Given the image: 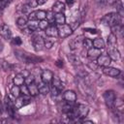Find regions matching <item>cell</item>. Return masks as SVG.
Instances as JSON below:
<instances>
[{
    "label": "cell",
    "instance_id": "6da1fadb",
    "mask_svg": "<svg viewBox=\"0 0 124 124\" xmlns=\"http://www.w3.org/2000/svg\"><path fill=\"white\" fill-rule=\"evenodd\" d=\"M15 56L20 62H23V63H38V62L43 61L41 57H38L36 55H33L31 53H28L26 51L19 50V49L15 50Z\"/></svg>",
    "mask_w": 124,
    "mask_h": 124
},
{
    "label": "cell",
    "instance_id": "7a4b0ae2",
    "mask_svg": "<svg viewBox=\"0 0 124 124\" xmlns=\"http://www.w3.org/2000/svg\"><path fill=\"white\" fill-rule=\"evenodd\" d=\"M101 22L105 26L112 27L116 24L121 23V16L118 13H109V14H107L106 16H104L102 17Z\"/></svg>",
    "mask_w": 124,
    "mask_h": 124
},
{
    "label": "cell",
    "instance_id": "3957f363",
    "mask_svg": "<svg viewBox=\"0 0 124 124\" xmlns=\"http://www.w3.org/2000/svg\"><path fill=\"white\" fill-rule=\"evenodd\" d=\"M30 102H31V98L28 95H23L22 94L21 96L19 95L18 97L16 98V101L14 103V106H15V108L16 109H19L22 107L28 105Z\"/></svg>",
    "mask_w": 124,
    "mask_h": 124
},
{
    "label": "cell",
    "instance_id": "277c9868",
    "mask_svg": "<svg viewBox=\"0 0 124 124\" xmlns=\"http://www.w3.org/2000/svg\"><path fill=\"white\" fill-rule=\"evenodd\" d=\"M104 100H105V103L107 105L108 108H112L113 106V103H114V100L116 99V95L114 93L113 90H107L105 93H104Z\"/></svg>",
    "mask_w": 124,
    "mask_h": 124
},
{
    "label": "cell",
    "instance_id": "5b68a950",
    "mask_svg": "<svg viewBox=\"0 0 124 124\" xmlns=\"http://www.w3.org/2000/svg\"><path fill=\"white\" fill-rule=\"evenodd\" d=\"M57 30H58V36L61 38H67L73 33V29L71 28V26L65 23L58 25Z\"/></svg>",
    "mask_w": 124,
    "mask_h": 124
},
{
    "label": "cell",
    "instance_id": "8992f818",
    "mask_svg": "<svg viewBox=\"0 0 124 124\" xmlns=\"http://www.w3.org/2000/svg\"><path fill=\"white\" fill-rule=\"evenodd\" d=\"M32 44L36 51H41L45 46V40L41 36L36 35L32 38Z\"/></svg>",
    "mask_w": 124,
    "mask_h": 124
},
{
    "label": "cell",
    "instance_id": "52a82bcc",
    "mask_svg": "<svg viewBox=\"0 0 124 124\" xmlns=\"http://www.w3.org/2000/svg\"><path fill=\"white\" fill-rule=\"evenodd\" d=\"M103 73L106 75V76H108V77H111V78H117L120 74H121V71L117 68H113V67H104L103 69Z\"/></svg>",
    "mask_w": 124,
    "mask_h": 124
},
{
    "label": "cell",
    "instance_id": "ba28073f",
    "mask_svg": "<svg viewBox=\"0 0 124 124\" xmlns=\"http://www.w3.org/2000/svg\"><path fill=\"white\" fill-rule=\"evenodd\" d=\"M0 36L3 39H5V40H10L12 38L11 28L7 24H5V23H3V24L0 25Z\"/></svg>",
    "mask_w": 124,
    "mask_h": 124
},
{
    "label": "cell",
    "instance_id": "9c48e42d",
    "mask_svg": "<svg viewBox=\"0 0 124 124\" xmlns=\"http://www.w3.org/2000/svg\"><path fill=\"white\" fill-rule=\"evenodd\" d=\"M111 62V59L109 58L108 55L107 54H100L97 57V65L98 66H102V67H108L109 66Z\"/></svg>",
    "mask_w": 124,
    "mask_h": 124
},
{
    "label": "cell",
    "instance_id": "30bf717a",
    "mask_svg": "<svg viewBox=\"0 0 124 124\" xmlns=\"http://www.w3.org/2000/svg\"><path fill=\"white\" fill-rule=\"evenodd\" d=\"M63 99L66 101V103L74 104L77 100V94L73 90H67L63 93Z\"/></svg>",
    "mask_w": 124,
    "mask_h": 124
},
{
    "label": "cell",
    "instance_id": "8fae6325",
    "mask_svg": "<svg viewBox=\"0 0 124 124\" xmlns=\"http://www.w3.org/2000/svg\"><path fill=\"white\" fill-rule=\"evenodd\" d=\"M52 78H53V74H52V72L50 70L46 69L41 74V78H42V81L44 83H47L48 84L49 82H51Z\"/></svg>",
    "mask_w": 124,
    "mask_h": 124
},
{
    "label": "cell",
    "instance_id": "7c38bea8",
    "mask_svg": "<svg viewBox=\"0 0 124 124\" xmlns=\"http://www.w3.org/2000/svg\"><path fill=\"white\" fill-rule=\"evenodd\" d=\"M108 56L111 60H114V61H117L120 59L121 57V54L119 52V50L114 47V46H110V48L108 50Z\"/></svg>",
    "mask_w": 124,
    "mask_h": 124
},
{
    "label": "cell",
    "instance_id": "4fadbf2b",
    "mask_svg": "<svg viewBox=\"0 0 124 124\" xmlns=\"http://www.w3.org/2000/svg\"><path fill=\"white\" fill-rule=\"evenodd\" d=\"M65 10H66L65 4L61 1H56L52 6V12L54 14H60V13L63 14L65 12Z\"/></svg>",
    "mask_w": 124,
    "mask_h": 124
},
{
    "label": "cell",
    "instance_id": "5bb4252c",
    "mask_svg": "<svg viewBox=\"0 0 124 124\" xmlns=\"http://www.w3.org/2000/svg\"><path fill=\"white\" fill-rule=\"evenodd\" d=\"M46 36L48 37H51V38H55L58 36V30H57V27L53 24L51 25H48L47 28L46 29Z\"/></svg>",
    "mask_w": 124,
    "mask_h": 124
},
{
    "label": "cell",
    "instance_id": "9a60e30c",
    "mask_svg": "<svg viewBox=\"0 0 124 124\" xmlns=\"http://www.w3.org/2000/svg\"><path fill=\"white\" fill-rule=\"evenodd\" d=\"M100 54H102L101 49H98V48H96V47H94V46L90 47V48L87 50V55H88V57H89L90 59H97V57H98Z\"/></svg>",
    "mask_w": 124,
    "mask_h": 124
},
{
    "label": "cell",
    "instance_id": "2e32d148",
    "mask_svg": "<svg viewBox=\"0 0 124 124\" xmlns=\"http://www.w3.org/2000/svg\"><path fill=\"white\" fill-rule=\"evenodd\" d=\"M82 40L83 39H81V37L79 36V37H77V38H75V39H73L70 43H69V46H70V48L71 49H77L80 45H82Z\"/></svg>",
    "mask_w": 124,
    "mask_h": 124
},
{
    "label": "cell",
    "instance_id": "e0dca14e",
    "mask_svg": "<svg viewBox=\"0 0 124 124\" xmlns=\"http://www.w3.org/2000/svg\"><path fill=\"white\" fill-rule=\"evenodd\" d=\"M51 82H52V86L55 87L56 89H58L60 92L64 89V85H63V82L61 81V79L58 78V77H53L52 79H51Z\"/></svg>",
    "mask_w": 124,
    "mask_h": 124
},
{
    "label": "cell",
    "instance_id": "ac0fdd59",
    "mask_svg": "<svg viewBox=\"0 0 124 124\" xmlns=\"http://www.w3.org/2000/svg\"><path fill=\"white\" fill-rule=\"evenodd\" d=\"M13 65L10 64L8 61H6L5 59H2L0 58V70L4 71V72H9V71H12L13 70Z\"/></svg>",
    "mask_w": 124,
    "mask_h": 124
},
{
    "label": "cell",
    "instance_id": "d6986e66",
    "mask_svg": "<svg viewBox=\"0 0 124 124\" xmlns=\"http://www.w3.org/2000/svg\"><path fill=\"white\" fill-rule=\"evenodd\" d=\"M24 80H25V77H24L23 74H20V73L16 74L13 78V81H14L15 85H17V86L22 85L24 83Z\"/></svg>",
    "mask_w": 124,
    "mask_h": 124
},
{
    "label": "cell",
    "instance_id": "ffe728a7",
    "mask_svg": "<svg viewBox=\"0 0 124 124\" xmlns=\"http://www.w3.org/2000/svg\"><path fill=\"white\" fill-rule=\"evenodd\" d=\"M111 28V33L114 34L116 37L119 36V37H123V26L121 24H116Z\"/></svg>",
    "mask_w": 124,
    "mask_h": 124
},
{
    "label": "cell",
    "instance_id": "44dd1931",
    "mask_svg": "<svg viewBox=\"0 0 124 124\" xmlns=\"http://www.w3.org/2000/svg\"><path fill=\"white\" fill-rule=\"evenodd\" d=\"M92 44H93V46L98 48V49H103V48L106 47V44H105V42L102 38L95 39L94 41H92Z\"/></svg>",
    "mask_w": 124,
    "mask_h": 124
},
{
    "label": "cell",
    "instance_id": "7402d4cb",
    "mask_svg": "<svg viewBox=\"0 0 124 124\" xmlns=\"http://www.w3.org/2000/svg\"><path fill=\"white\" fill-rule=\"evenodd\" d=\"M68 59L71 62V64H73L74 66H81V61L78 55L70 54V55H68Z\"/></svg>",
    "mask_w": 124,
    "mask_h": 124
},
{
    "label": "cell",
    "instance_id": "603a6c76",
    "mask_svg": "<svg viewBox=\"0 0 124 124\" xmlns=\"http://www.w3.org/2000/svg\"><path fill=\"white\" fill-rule=\"evenodd\" d=\"M54 21H55V23L58 24V25L64 24L65 21H66V17H65V16H64V14H62V13H60V14H55Z\"/></svg>",
    "mask_w": 124,
    "mask_h": 124
},
{
    "label": "cell",
    "instance_id": "cb8c5ba5",
    "mask_svg": "<svg viewBox=\"0 0 124 124\" xmlns=\"http://www.w3.org/2000/svg\"><path fill=\"white\" fill-rule=\"evenodd\" d=\"M27 86H28V90H29L30 96H36V95L39 94V88H38V86L36 85L35 82H33V83H31V84H29Z\"/></svg>",
    "mask_w": 124,
    "mask_h": 124
},
{
    "label": "cell",
    "instance_id": "d4e9b609",
    "mask_svg": "<svg viewBox=\"0 0 124 124\" xmlns=\"http://www.w3.org/2000/svg\"><path fill=\"white\" fill-rule=\"evenodd\" d=\"M108 44L109 46H115L117 44V37L114 34L110 33L108 37Z\"/></svg>",
    "mask_w": 124,
    "mask_h": 124
},
{
    "label": "cell",
    "instance_id": "484cf974",
    "mask_svg": "<svg viewBox=\"0 0 124 124\" xmlns=\"http://www.w3.org/2000/svg\"><path fill=\"white\" fill-rule=\"evenodd\" d=\"M27 28L31 32H34L39 28V23L36 22V20H29V22H27Z\"/></svg>",
    "mask_w": 124,
    "mask_h": 124
},
{
    "label": "cell",
    "instance_id": "4316f807",
    "mask_svg": "<svg viewBox=\"0 0 124 124\" xmlns=\"http://www.w3.org/2000/svg\"><path fill=\"white\" fill-rule=\"evenodd\" d=\"M38 88H39V92H40L41 94H43V95H46V94H48L49 91H50V88H49V86L47 85V83L41 84Z\"/></svg>",
    "mask_w": 124,
    "mask_h": 124
},
{
    "label": "cell",
    "instance_id": "83f0119b",
    "mask_svg": "<svg viewBox=\"0 0 124 124\" xmlns=\"http://www.w3.org/2000/svg\"><path fill=\"white\" fill-rule=\"evenodd\" d=\"M113 6L115 7L117 13L122 16V15H123V4H122L121 0H116V1L113 3Z\"/></svg>",
    "mask_w": 124,
    "mask_h": 124
},
{
    "label": "cell",
    "instance_id": "f1b7e54d",
    "mask_svg": "<svg viewBox=\"0 0 124 124\" xmlns=\"http://www.w3.org/2000/svg\"><path fill=\"white\" fill-rule=\"evenodd\" d=\"M30 9L31 8L28 5H26V4H20L17 7V12L20 13V14H27L30 11Z\"/></svg>",
    "mask_w": 124,
    "mask_h": 124
},
{
    "label": "cell",
    "instance_id": "f546056e",
    "mask_svg": "<svg viewBox=\"0 0 124 124\" xmlns=\"http://www.w3.org/2000/svg\"><path fill=\"white\" fill-rule=\"evenodd\" d=\"M16 24H17V26L20 27V28L26 27V26H27V20H26L25 17L20 16V17H18V18L16 19Z\"/></svg>",
    "mask_w": 124,
    "mask_h": 124
},
{
    "label": "cell",
    "instance_id": "4dcf8cb0",
    "mask_svg": "<svg viewBox=\"0 0 124 124\" xmlns=\"http://www.w3.org/2000/svg\"><path fill=\"white\" fill-rule=\"evenodd\" d=\"M11 94H12V96L15 97V98L18 97V96L20 95V89H19V86H17V85H14V86L11 88Z\"/></svg>",
    "mask_w": 124,
    "mask_h": 124
},
{
    "label": "cell",
    "instance_id": "1f68e13d",
    "mask_svg": "<svg viewBox=\"0 0 124 124\" xmlns=\"http://www.w3.org/2000/svg\"><path fill=\"white\" fill-rule=\"evenodd\" d=\"M46 16V11H43V10L36 11V18H37L38 20L45 19Z\"/></svg>",
    "mask_w": 124,
    "mask_h": 124
},
{
    "label": "cell",
    "instance_id": "d6a6232c",
    "mask_svg": "<svg viewBox=\"0 0 124 124\" xmlns=\"http://www.w3.org/2000/svg\"><path fill=\"white\" fill-rule=\"evenodd\" d=\"M49 25V22L45 18V19H42L39 21V28L41 30H46L47 28V26Z\"/></svg>",
    "mask_w": 124,
    "mask_h": 124
},
{
    "label": "cell",
    "instance_id": "836d02e7",
    "mask_svg": "<svg viewBox=\"0 0 124 124\" xmlns=\"http://www.w3.org/2000/svg\"><path fill=\"white\" fill-rule=\"evenodd\" d=\"M82 45H83V46H84L85 48H87V49H89L90 47L93 46L92 41H91L90 39H88V38H84V39L82 40Z\"/></svg>",
    "mask_w": 124,
    "mask_h": 124
},
{
    "label": "cell",
    "instance_id": "e575fe53",
    "mask_svg": "<svg viewBox=\"0 0 124 124\" xmlns=\"http://www.w3.org/2000/svg\"><path fill=\"white\" fill-rule=\"evenodd\" d=\"M12 2L13 0H0V12L3 11L6 7H8Z\"/></svg>",
    "mask_w": 124,
    "mask_h": 124
},
{
    "label": "cell",
    "instance_id": "d590c367",
    "mask_svg": "<svg viewBox=\"0 0 124 124\" xmlns=\"http://www.w3.org/2000/svg\"><path fill=\"white\" fill-rule=\"evenodd\" d=\"M19 89H20V94L30 96V94H29V90H28V86H27L26 84L23 83L22 85H20V86H19Z\"/></svg>",
    "mask_w": 124,
    "mask_h": 124
},
{
    "label": "cell",
    "instance_id": "8d00e7d4",
    "mask_svg": "<svg viewBox=\"0 0 124 124\" xmlns=\"http://www.w3.org/2000/svg\"><path fill=\"white\" fill-rule=\"evenodd\" d=\"M35 81V78H34V76L33 75H28L27 77H25V80H24V83L26 84V85H29V84H31V83H33Z\"/></svg>",
    "mask_w": 124,
    "mask_h": 124
},
{
    "label": "cell",
    "instance_id": "74e56055",
    "mask_svg": "<svg viewBox=\"0 0 124 124\" xmlns=\"http://www.w3.org/2000/svg\"><path fill=\"white\" fill-rule=\"evenodd\" d=\"M54 16H55V15H54L53 12H46V20H47L49 23L54 21Z\"/></svg>",
    "mask_w": 124,
    "mask_h": 124
},
{
    "label": "cell",
    "instance_id": "f35d334b",
    "mask_svg": "<svg viewBox=\"0 0 124 124\" xmlns=\"http://www.w3.org/2000/svg\"><path fill=\"white\" fill-rule=\"evenodd\" d=\"M26 5H28L30 8H35L36 6H38L36 0H26Z\"/></svg>",
    "mask_w": 124,
    "mask_h": 124
},
{
    "label": "cell",
    "instance_id": "ab89813d",
    "mask_svg": "<svg viewBox=\"0 0 124 124\" xmlns=\"http://www.w3.org/2000/svg\"><path fill=\"white\" fill-rule=\"evenodd\" d=\"M12 43H13L14 45H16V46H20L21 43H22V41H21V39H20L19 37H15V38L12 40Z\"/></svg>",
    "mask_w": 124,
    "mask_h": 124
},
{
    "label": "cell",
    "instance_id": "60d3db41",
    "mask_svg": "<svg viewBox=\"0 0 124 124\" xmlns=\"http://www.w3.org/2000/svg\"><path fill=\"white\" fill-rule=\"evenodd\" d=\"M28 19L29 20H36V12H30L28 14Z\"/></svg>",
    "mask_w": 124,
    "mask_h": 124
},
{
    "label": "cell",
    "instance_id": "b9f144b4",
    "mask_svg": "<svg viewBox=\"0 0 124 124\" xmlns=\"http://www.w3.org/2000/svg\"><path fill=\"white\" fill-rule=\"evenodd\" d=\"M53 46V41H49V40H46V41H45V46L46 47V48H51V46Z\"/></svg>",
    "mask_w": 124,
    "mask_h": 124
},
{
    "label": "cell",
    "instance_id": "7bdbcfd3",
    "mask_svg": "<svg viewBox=\"0 0 124 124\" xmlns=\"http://www.w3.org/2000/svg\"><path fill=\"white\" fill-rule=\"evenodd\" d=\"M50 91H51V93H52L53 96H57V95H59V93H60V91H59L58 89H56L55 87H53V86H52V88L50 89Z\"/></svg>",
    "mask_w": 124,
    "mask_h": 124
},
{
    "label": "cell",
    "instance_id": "ee69618b",
    "mask_svg": "<svg viewBox=\"0 0 124 124\" xmlns=\"http://www.w3.org/2000/svg\"><path fill=\"white\" fill-rule=\"evenodd\" d=\"M84 31H87V32H89L91 34H96L97 33V30L96 29H92V28H85Z\"/></svg>",
    "mask_w": 124,
    "mask_h": 124
},
{
    "label": "cell",
    "instance_id": "f6af8a7d",
    "mask_svg": "<svg viewBox=\"0 0 124 124\" xmlns=\"http://www.w3.org/2000/svg\"><path fill=\"white\" fill-rule=\"evenodd\" d=\"M97 1V3L99 4V5H101V6H104V5H106L107 3H108V0H96Z\"/></svg>",
    "mask_w": 124,
    "mask_h": 124
},
{
    "label": "cell",
    "instance_id": "bcb514c9",
    "mask_svg": "<svg viewBox=\"0 0 124 124\" xmlns=\"http://www.w3.org/2000/svg\"><path fill=\"white\" fill-rule=\"evenodd\" d=\"M37 1V4L38 5H44L45 3L47 2V0H36Z\"/></svg>",
    "mask_w": 124,
    "mask_h": 124
},
{
    "label": "cell",
    "instance_id": "7dc6e473",
    "mask_svg": "<svg viewBox=\"0 0 124 124\" xmlns=\"http://www.w3.org/2000/svg\"><path fill=\"white\" fill-rule=\"evenodd\" d=\"M66 3L68 6H73L75 3V0H66Z\"/></svg>",
    "mask_w": 124,
    "mask_h": 124
},
{
    "label": "cell",
    "instance_id": "c3c4849f",
    "mask_svg": "<svg viewBox=\"0 0 124 124\" xmlns=\"http://www.w3.org/2000/svg\"><path fill=\"white\" fill-rule=\"evenodd\" d=\"M56 65H57L58 67L62 68V67H63V61H61V60H57V61H56Z\"/></svg>",
    "mask_w": 124,
    "mask_h": 124
},
{
    "label": "cell",
    "instance_id": "681fc988",
    "mask_svg": "<svg viewBox=\"0 0 124 124\" xmlns=\"http://www.w3.org/2000/svg\"><path fill=\"white\" fill-rule=\"evenodd\" d=\"M3 47H4V46H3V43L0 41V52L3 50Z\"/></svg>",
    "mask_w": 124,
    "mask_h": 124
},
{
    "label": "cell",
    "instance_id": "f907efd6",
    "mask_svg": "<svg viewBox=\"0 0 124 124\" xmlns=\"http://www.w3.org/2000/svg\"><path fill=\"white\" fill-rule=\"evenodd\" d=\"M0 99H1V93H0ZM0 101H1V100H0Z\"/></svg>",
    "mask_w": 124,
    "mask_h": 124
}]
</instances>
